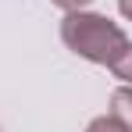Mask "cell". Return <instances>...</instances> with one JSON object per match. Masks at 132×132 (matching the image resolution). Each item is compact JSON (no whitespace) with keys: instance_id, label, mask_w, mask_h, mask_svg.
Returning a JSON list of instances; mask_svg holds the SVG:
<instances>
[{"instance_id":"5b68a950","label":"cell","mask_w":132,"mask_h":132,"mask_svg":"<svg viewBox=\"0 0 132 132\" xmlns=\"http://www.w3.org/2000/svg\"><path fill=\"white\" fill-rule=\"evenodd\" d=\"M50 4H57L61 11H82V7L93 4V0H50Z\"/></svg>"},{"instance_id":"3957f363","label":"cell","mask_w":132,"mask_h":132,"mask_svg":"<svg viewBox=\"0 0 132 132\" xmlns=\"http://www.w3.org/2000/svg\"><path fill=\"white\" fill-rule=\"evenodd\" d=\"M111 71L118 75V79H125V82H132V39L125 43V50L111 61Z\"/></svg>"},{"instance_id":"7a4b0ae2","label":"cell","mask_w":132,"mask_h":132,"mask_svg":"<svg viewBox=\"0 0 132 132\" xmlns=\"http://www.w3.org/2000/svg\"><path fill=\"white\" fill-rule=\"evenodd\" d=\"M111 118L132 132V86H121L111 93Z\"/></svg>"},{"instance_id":"8992f818","label":"cell","mask_w":132,"mask_h":132,"mask_svg":"<svg viewBox=\"0 0 132 132\" xmlns=\"http://www.w3.org/2000/svg\"><path fill=\"white\" fill-rule=\"evenodd\" d=\"M118 11H121V14L132 22V0H118Z\"/></svg>"},{"instance_id":"277c9868","label":"cell","mask_w":132,"mask_h":132,"mask_svg":"<svg viewBox=\"0 0 132 132\" xmlns=\"http://www.w3.org/2000/svg\"><path fill=\"white\" fill-rule=\"evenodd\" d=\"M86 132H129V129H125V125H118V121L107 114V118H96V121H89V125H86Z\"/></svg>"},{"instance_id":"6da1fadb","label":"cell","mask_w":132,"mask_h":132,"mask_svg":"<svg viewBox=\"0 0 132 132\" xmlns=\"http://www.w3.org/2000/svg\"><path fill=\"white\" fill-rule=\"evenodd\" d=\"M61 39L71 54L86 57L93 64H107L125 50L129 36L118 22H111L104 14H93V11H68L64 22H61Z\"/></svg>"}]
</instances>
